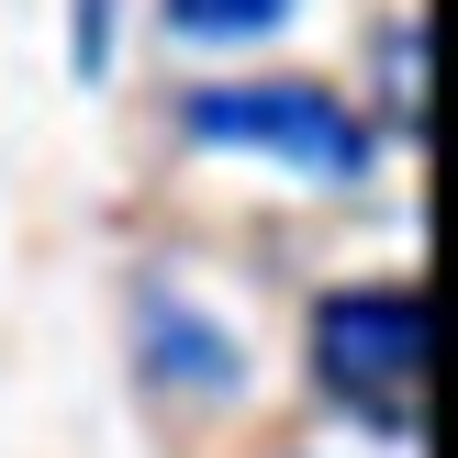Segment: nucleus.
I'll use <instances>...</instances> for the list:
<instances>
[{
	"mask_svg": "<svg viewBox=\"0 0 458 458\" xmlns=\"http://www.w3.org/2000/svg\"><path fill=\"white\" fill-rule=\"evenodd\" d=\"M268 22H291V0H168L179 45H258Z\"/></svg>",
	"mask_w": 458,
	"mask_h": 458,
	"instance_id": "20e7f679",
	"label": "nucleus"
},
{
	"mask_svg": "<svg viewBox=\"0 0 458 458\" xmlns=\"http://www.w3.org/2000/svg\"><path fill=\"white\" fill-rule=\"evenodd\" d=\"M179 123H191L201 146H268V157H291V168H313V179H358L380 157V134L358 123L335 89H313V79H224V89H191Z\"/></svg>",
	"mask_w": 458,
	"mask_h": 458,
	"instance_id": "f03ea898",
	"label": "nucleus"
},
{
	"mask_svg": "<svg viewBox=\"0 0 458 458\" xmlns=\"http://www.w3.org/2000/svg\"><path fill=\"white\" fill-rule=\"evenodd\" d=\"M425 358H437V325H425V291H335L313 302V380L347 403L358 425H414L425 414Z\"/></svg>",
	"mask_w": 458,
	"mask_h": 458,
	"instance_id": "f257e3e1",
	"label": "nucleus"
},
{
	"mask_svg": "<svg viewBox=\"0 0 458 458\" xmlns=\"http://www.w3.org/2000/svg\"><path fill=\"white\" fill-rule=\"evenodd\" d=\"M146 335H157V358H168L191 392H235V347H213V335H201L179 302H157V313H146Z\"/></svg>",
	"mask_w": 458,
	"mask_h": 458,
	"instance_id": "7ed1b4c3",
	"label": "nucleus"
}]
</instances>
